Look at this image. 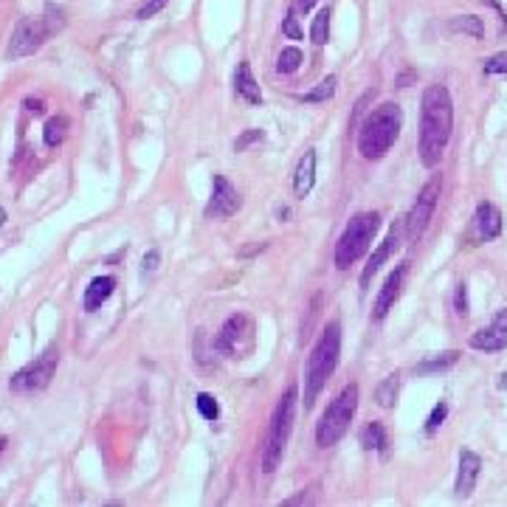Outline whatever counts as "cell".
Wrapping results in <instances>:
<instances>
[{
  "instance_id": "1",
  "label": "cell",
  "mask_w": 507,
  "mask_h": 507,
  "mask_svg": "<svg viewBox=\"0 0 507 507\" xmlns=\"http://www.w3.org/2000/svg\"><path fill=\"white\" fill-rule=\"evenodd\" d=\"M454 102L446 85H429L420 99V161L434 169L451 141Z\"/></svg>"
},
{
  "instance_id": "2",
  "label": "cell",
  "mask_w": 507,
  "mask_h": 507,
  "mask_svg": "<svg viewBox=\"0 0 507 507\" xmlns=\"http://www.w3.org/2000/svg\"><path fill=\"white\" fill-rule=\"evenodd\" d=\"M400 127H403V110H400V105L386 102V105L375 107V110L361 121V130H358V153H361L366 161L383 158V155L392 150V144L398 141Z\"/></svg>"
},
{
  "instance_id": "3",
  "label": "cell",
  "mask_w": 507,
  "mask_h": 507,
  "mask_svg": "<svg viewBox=\"0 0 507 507\" xmlns=\"http://www.w3.org/2000/svg\"><path fill=\"white\" fill-rule=\"evenodd\" d=\"M341 355V324L330 321L324 333L318 335L310 358H307V372H304V412L313 409L316 398L327 386V378L335 372Z\"/></svg>"
},
{
  "instance_id": "4",
  "label": "cell",
  "mask_w": 507,
  "mask_h": 507,
  "mask_svg": "<svg viewBox=\"0 0 507 507\" xmlns=\"http://www.w3.org/2000/svg\"><path fill=\"white\" fill-rule=\"evenodd\" d=\"M296 403H299V389L287 386V392L279 398V403L273 409V417H270V426L265 434V448H262V471L265 474H273L282 463V454L290 440L293 420H296Z\"/></svg>"
},
{
  "instance_id": "5",
  "label": "cell",
  "mask_w": 507,
  "mask_h": 507,
  "mask_svg": "<svg viewBox=\"0 0 507 507\" xmlns=\"http://www.w3.org/2000/svg\"><path fill=\"white\" fill-rule=\"evenodd\" d=\"M378 229H381V215L378 212H358L347 223V229L341 232V237L335 243V268L347 270L352 262H358L364 254L369 251Z\"/></svg>"
},
{
  "instance_id": "6",
  "label": "cell",
  "mask_w": 507,
  "mask_h": 507,
  "mask_svg": "<svg viewBox=\"0 0 507 507\" xmlns=\"http://www.w3.org/2000/svg\"><path fill=\"white\" fill-rule=\"evenodd\" d=\"M355 409H358V386L347 383L338 392V398L324 409V414H321V420L316 426V443L321 448L335 446L347 434V429H350V423L355 417Z\"/></svg>"
},
{
  "instance_id": "7",
  "label": "cell",
  "mask_w": 507,
  "mask_h": 507,
  "mask_svg": "<svg viewBox=\"0 0 507 507\" xmlns=\"http://www.w3.org/2000/svg\"><path fill=\"white\" fill-rule=\"evenodd\" d=\"M56 364H59V350L56 344H51L42 355H37L31 364H25L20 372L11 375L8 381V389L11 392H40L51 383L54 372H56Z\"/></svg>"
},
{
  "instance_id": "8",
  "label": "cell",
  "mask_w": 507,
  "mask_h": 507,
  "mask_svg": "<svg viewBox=\"0 0 507 507\" xmlns=\"http://www.w3.org/2000/svg\"><path fill=\"white\" fill-rule=\"evenodd\" d=\"M440 189H443V181H440V175H434V178L420 189L414 206H412L409 215L403 217V232H406V237H409L412 243L426 234V229H429V223H431V217H434L437 201H440Z\"/></svg>"
},
{
  "instance_id": "9",
  "label": "cell",
  "mask_w": 507,
  "mask_h": 507,
  "mask_svg": "<svg viewBox=\"0 0 507 507\" xmlns=\"http://www.w3.org/2000/svg\"><path fill=\"white\" fill-rule=\"evenodd\" d=\"M51 25L45 17H23L11 34V42L6 48V56L8 59H23L28 54H34L48 37H51Z\"/></svg>"
},
{
  "instance_id": "10",
  "label": "cell",
  "mask_w": 507,
  "mask_h": 507,
  "mask_svg": "<svg viewBox=\"0 0 507 507\" xmlns=\"http://www.w3.org/2000/svg\"><path fill=\"white\" fill-rule=\"evenodd\" d=\"M240 195H237V189L229 184V178H223V175H215V184H212V198H209V203H206V217L209 220H226V217H232V215H237V209H240Z\"/></svg>"
},
{
  "instance_id": "11",
  "label": "cell",
  "mask_w": 507,
  "mask_h": 507,
  "mask_svg": "<svg viewBox=\"0 0 507 507\" xmlns=\"http://www.w3.org/2000/svg\"><path fill=\"white\" fill-rule=\"evenodd\" d=\"M243 338H251V318L246 313H234L226 318V324L220 327L217 338H215V350L237 358L243 350H240V341Z\"/></svg>"
},
{
  "instance_id": "12",
  "label": "cell",
  "mask_w": 507,
  "mask_h": 507,
  "mask_svg": "<svg viewBox=\"0 0 507 507\" xmlns=\"http://www.w3.org/2000/svg\"><path fill=\"white\" fill-rule=\"evenodd\" d=\"M499 234H502V212L494 203H479L474 212V220H471L468 240L474 246H482L488 240H496Z\"/></svg>"
},
{
  "instance_id": "13",
  "label": "cell",
  "mask_w": 507,
  "mask_h": 507,
  "mask_svg": "<svg viewBox=\"0 0 507 507\" xmlns=\"http://www.w3.org/2000/svg\"><path fill=\"white\" fill-rule=\"evenodd\" d=\"M468 344L474 350H479V352H502V350H507V307H502L494 316V321L488 327L477 330L468 338Z\"/></svg>"
},
{
  "instance_id": "14",
  "label": "cell",
  "mask_w": 507,
  "mask_h": 507,
  "mask_svg": "<svg viewBox=\"0 0 507 507\" xmlns=\"http://www.w3.org/2000/svg\"><path fill=\"white\" fill-rule=\"evenodd\" d=\"M409 265H412V262H400V265L386 276V282H383V287H381V293H378V299H375V307H372V318H375V321L386 318V313H389L392 304L398 302V296H400V290H403V282H406V273H409Z\"/></svg>"
},
{
  "instance_id": "15",
  "label": "cell",
  "mask_w": 507,
  "mask_h": 507,
  "mask_svg": "<svg viewBox=\"0 0 507 507\" xmlns=\"http://www.w3.org/2000/svg\"><path fill=\"white\" fill-rule=\"evenodd\" d=\"M400 234H403V223H398V226H392L389 229V234H386V240L381 243V249L369 256V262L364 265V270H361V287L366 290L369 287V282H372V276L381 270V265L392 256V254L398 251V246H400Z\"/></svg>"
},
{
  "instance_id": "16",
  "label": "cell",
  "mask_w": 507,
  "mask_h": 507,
  "mask_svg": "<svg viewBox=\"0 0 507 507\" xmlns=\"http://www.w3.org/2000/svg\"><path fill=\"white\" fill-rule=\"evenodd\" d=\"M479 474H482V460H479V454H474V451H463V454H460L457 485H454V494H457V499H468V496L474 494Z\"/></svg>"
},
{
  "instance_id": "17",
  "label": "cell",
  "mask_w": 507,
  "mask_h": 507,
  "mask_svg": "<svg viewBox=\"0 0 507 507\" xmlns=\"http://www.w3.org/2000/svg\"><path fill=\"white\" fill-rule=\"evenodd\" d=\"M313 181H316V150H307L299 158L296 172H293V192H296V198H304L313 189Z\"/></svg>"
},
{
  "instance_id": "18",
  "label": "cell",
  "mask_w": 507,
  "mask_h": 507,
  "mask_svg": "<svg viewBox=\"0 0 507 507\" xmlns=\"http://www.w3.org/2000/svg\"><path fill=\"white\" fill-rule=\"evenodd\" d=\"M234 90L240 99H246L249 105H262V90L256 85L251 73V65L249 62H240L237 65V73H234Z\"/></svg>"
},
{
  "instance_id": "19",
  "label": "cell",
  "mask_w": 507,
  "mask_h": 507,
  "mask_svg": "<svg viewBox=\"0 0 507 507\" xmlns=\"http://www.w3.org/2000/svg\"><path fill=\"white\" fill-rule=\"evenodd\" d=\"M116 290V276H96L88 287H85V310H96L102 307Z\"/></svg>"
},
{
  "instance_id": "20",
  "label": "cell",
  "mask_w": 507,
  "mask_h": 507,
  "mask_svg": "<svg viewBox=\"0 0 507 507\" xmlns=\"http://www.w3.org/2000/svg\"><path fill=\"white\" fill-rule=\"evenodd\" d=\"M448 28H451L454 34H468V37H474V40H482V37H485V23H482V17H477V14H457V17L448 20Z\"/></svg>"
},
{
  "instance_id": "21",
  "label": "cell",
  "mask_w": 507,
  "mask_h": 507,
  "mask_svg": "<svg viewBox=\"0 0 507 507\" xmlns=\"http://www.w3.org/2000/svg\"><path fill=\"white\" fill-rule=\"evenodd\" d=\"M398 389H400V375H398V372H395V375H386V378L378 383V389H375V400H378V406L392 409L395 400H398Z\"/></svg>"
},
{
  "instance_id": "22",
  "label": "cell",
  "mask_w": 507,
  "mask_h": 507,
  "mask_svg": "<svg viewBox=\"0 0 507 507\" xmlns=\"http://www.w3.org/2000/svg\"><path fill=\"white\" fill-rule=\"evenodd\" d=\"M335 85H338V79H335V76H327V79H321V82H318L313 90L302 93V96H299V102H304V105H321V102L333 99V93H335Z\"/></svg>"
},
{
  "instance_id": "23",
  "label": "cell",
  "mask_w": 507,
  "mask_h": 507,
  "mask_svg": "<svg viewBox=\"0 0 507 507\" xmlns=\"http://www.w3.org/2000/svg\"><path fill=\"white\" fill-rule=\"evenodd\" d=\"M361 446L366 451H386L389 440H386V429L381 423H369L364 431H361Z\"/></svg>"
},
{
  "instance_id": "24",
  "label": "cell",
  "mask_w": 507,
  "mask_h": 507,
  "mask_svg": "<svg viewBox=\"0 0 507 507\" xmlns=\"http://www.w3.org/2000/svg\"><path fill=\"white\" fill-rule=\"evenodd\" d=\"M65 133H68V119H65V116H54V119H48V121H45V130H42V141H45V147H59L62 138H65Z\"/></svg>"
},
{
  "instance_id": "25",
  "label": "cell",
  "mask_w": 507,
  "mask_h": 507,
  "mask_svg": "<svg viewBox=\"0 0 507 507\" xmlns=\"http://www.w3.org/2000/svg\"><path fill=\"white\" fill-rule=\"evenodd\" d=\"M457 358H460V352L448 350V352H443V355H437V358H426V361H420V364L414 366V372H417V375H426V372H443V369L454 366Z\"/></svg>"
},
{
  "instance_id": "26",
  "label": "cell",
  "mask_w": 507,
  "mask_h": 507,
  "mask_svg": "<svg viewBox=\"0 0 507 507\" xmlns=\"http://www.w3.org/2000/svg\"><path fill=\"white\" fill-rule=\"evenodd\" d=\"M299 65H302V51H299L296 45L279 51V56H276V71H279V73H296Z\"/></svg>"
},
{
  "instance_id": "27",
  "label": "cell",
  "mask_w": 507,
  "mask_h": 507,
  "mask_svg": "<svg viewBox=\"0 0 507 507\" xmlns=\"http://www.w3.org/2000/svg\"><path fill=\"white\" fill-rule=\"evenodd\" d=\"M327 37H330V8H321V11L313 17L310 40H313V45H324Z\"/></svg>"
},
{
  "instance_id": "28",
  "label": "cell",
  "mask_w": 507,
  "mask_h": 507,
  "mask_svg": "<svg viewBox=\"0 0 507 507\" xmlns=\"http://www.w3.org/2000/svg\"><path fill=\"white\" fill-rule=\"evenodd\" d=\"M195 403H198V412L203 414V420H217L220 417V406H217V400L209 392H201Z\"/></svg>"
},
{
  "instance_id": "29",
  "label": "cell",
  "mask_w": 507,
  "mask_h": 507,
  "mask_svg": "<svg viewBox=\"0 0 507 507\" xmlns=\"http://www.w3.org/2000/svg\"><path fill=\"white\" fill-rule=\"evenodd\" d=\"M482 73L485 76H502V73H507V51H499V54L488 56L482 62Z\"/></svg>"
},
{
  "instance_id": "30",
  "label": "cell",
  "mask_w": 507,
  "mask_h": 507,
  "mask_svg": "<svg viewBox=\"0 0 507 507\" xmlns=\"http://www.w3.org/2000/svg\"><path fill=\"white\" fill-rule=\"evenodd\" d=\"M446 417H448V403H446V400H440V403L431 409L429 420H426V434H437V429L446 423Z\"/></svg>"
},
{
  "instance_id": "31",
  "label": "cell",
  "mask_w": 507,
  "mask_h": 507,
  "mask_svg": "<svg viewBox=\"0 0 507 507\" xmlns=\"http://www.w3.org/2000/svg\"><path fill=\"white\" fill-rule=\"evenodd\" d=\"M454 313H457L460 318L468 316V285H465V282H460L457 290H454Z\"/></svg>"
},
{
  "instance_id": "32",
  "label": "cell",
  "mask_w": 507,
  "mask_h": 507,
  "mask_svg": "<svg viewBox=\"0 0 507 507\" xmlns=\"http://www.w3.org/2000/svg\"><path fill=\"white\" fill-rule=\"evenodd\" d=\"M262 138H265V133H262V130H246V133L234 141V153H243L249 144H256V141H262Z\"/></svg>"
},
{
  "instance_id": "33",
  "label": "cell",
  "mask_w": 507,
  "mask_h": 507,
  "mask_svg": "<svg viewBox=\"0 0 507 507\" xmlns=\"http://www.w3.org/2000/svg\"><path fill=\"white\" fill-rule=\"evenodd\" d=\"M282 34L290 37V40H302V28L296 23V11H290L285 20H282Z\"/></svg>"
},
{
  "instance_id": "34",
  "label": "cell",
  "mask_w": 507,
  "mask_h": 507,
  "mask_svg": "<svg viewBox=\"0 0 507 507\" xmlns=\"http://www.w3.org/2000/svg\"><path fill=\"white\" fill-rule=\"evenodd\" d=\"M167 3H169V0H147V3H144V6L138 8V14H136V17H138V20L155 17V14H158V11H161V8L167 6Z\"/></svg>"
},
{
  "instance_id": "35",
  "label": "cell",
  "mask_w": 507,
  "mask_h": 507,
  "mask_svg": "<svg viewBox=\"0 0 507 507\" xmlns=\"http://www.w3.org/2000/svg\"><path fill=\"white\" fill-rule=\"evenodd\" d=\"M158 259H161V254L155 251V249L150 254H144V273H153L158 268Z\"/></svg>"
},
{
  "instance_id": "36",
  "label": "cell",
  "mask_w": 507,
  "mask_h": 507,
  "mask_svg": "<svg viewBox=\"0 0 507 507\" xmlns=\"http://www.w3.org/2000/svg\"><path fill=\"white\" fill-rule=\"evenodd\" d=\"M25 110H31V113H42L45 110V105H42V99H25Z\"/></svg>"
},
{
  "instance_id": "37",
  "label": "cell",
  "mask_w": 507,
  "mask_h": 507,
  "mask_svg": "<svg viewBox=\"0 0 507 507\" xmlns=\"http://www.w3.org/2000/svg\"><path fill=\"white\" fill-rule=\"evenodd\" d=\"M482 3H488V6H491L496 14H499V20H502V28H507V17H505V11H502V3H499V0H482Z\"/></svg>"
},
{
  "instance_id": "38",
  "label": "cell",
  "mask_w": 507,
  "mask_h": 507,
  "mask_svg": "<svg viewBox=\"0 0 507 507\" xmlns=\"http://www.w3.org/2000/svg\"><path fill=\"white\" fill-rule=\"evenodd\" d=\"M313 3H316V0H296L290 11H310V8H313Z\"/></svg>"
},
{
  "instance_id": "39",
  "label": "cell",
  "mask_w": 507,
  "mask_h": 507,
  "mask_svg": "<svg viewBox=\"0 0 507 507\" xmlns=\"http://www.w3.org/2000/svg\"><path fill=\"white\" fill-rule=\"evenodd\" d=\"M499 389H507V372H502V378H499V383H496Z\"/></svg>"
},
{
  "instance_id": "40",
  "label": "cell",
  "mask_w": 507,
  "mask_h": 507,
  "mask_svg": "<svg viewBox=\"0 0 507 507\" xmlns=\"http://www.w3.org/2000/svg\"><path fill=\"white\" fill-rule=\"evenodd\" d=\"M3 223H6V212L0 209V226H3Z\"/></svg>"
},
{
  "instance_id": "41",
  "label": "cell",
  "mask_w": 507,
  "mask_h": 507,
  "mask_svg": "<svg viewBox=\"0 0 507 507\" xmlns=\"http://www.w3.org/2000/svg\"><path fill=\"white\" fill-rule=\"evenodd\" d=\"M3 448H6V437H0V451H3Z\"/></svg>"
}]
</instances>
